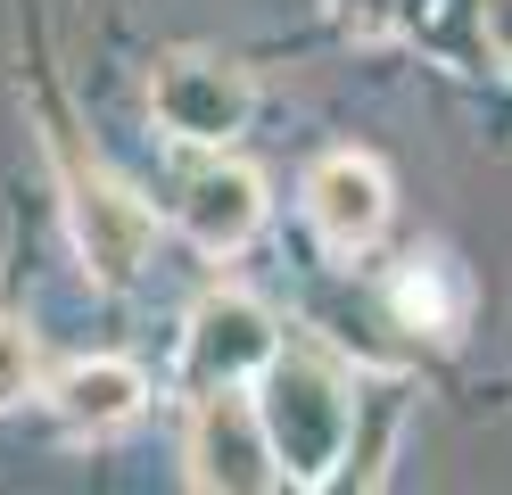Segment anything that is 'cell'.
I'll return each instance as SVG.
<instances>
[{
  "mask_svg": "<svg viewBox=\"0 0 512 495\" xmlns=\"http://www.w3.org/2000/svg\"><path fill=\"white\" fill-rule=\"evenodd\" d=\"M265 429L281 454V479H331L356 446V396L323 355H273L265 363Z\"/></svg>",
  "mask_w": 512,
  "mask_h": 495,
  "instance_id": "6da1fadb",
  "label": "cell"
},
{
  "mask_svg": "<svg viewBox=\"0 0 512 495\" xmlns=\"http://www.w3.org/2000/svg\"><path fill=\"white\" fill-rule=\"evenodd\" d=\"M67 223H75V256L91 264V281H108V289L141 281V264L157 248V215L108 174V165L67 157Z\"/></svg>",
  "mask_w": 512,
  "mask_h": 495,
  "instance_id": "7a4b0ae2",
  "label": "cell"
},
{
  "mask_svg": "<svg viewBox=\"0 0 512 495\" xmlns=\"http://www.w3.org/2000/svg\"><path fill=\"white\" fill-rule=\"evenodd\" d=\"M273 355H281V330H273L265 306H256V297H240V289L207 297V306L190 314V330H182V380L207 388V396L256 380Z\"/></svg>",
  "mask_w": 512,
  "mask_h": 495,
  "instance_id": "277c9868",
  "label": "cell"
},
{
  "mask_svg": "<svg viewBox=\"0 0 512 495\" xmlns=\"http://www.w3.org/2000/svg\"><path fill=\"white\" fill-rule=\"evenodd\" d=\"M190 487H223V495H265L281 487V454L265 405H248L240 388H215L199 421H190Z\"/></svg>",
  "mask_w": 512,
  "mask_h": 495,
  "instance_id": "3957f363",
  "label": "cell"
},
{
  "mask_svg": "<svg viewBox=\"0 0 512 495\" xmlns=\"http://www.w3.org/2000/svg\"><path fill=\"white\" fill-rule=\"evenodd\" d=\"M256 223H265V182H256L248 165H207V174H190V190H182V231H190L207 256L248 248Z\"/></svg>",
  "mask_w": 512,
  "mask_h": 495,
  "instance_id": "52a82bcc",
  "label": "cell"
},
{
  "mask_svg": "<svg viewBox=\"0 0 512 495\" xmlns=\"http://www.w3.org/2000/svg\"><path fill=\"white\" fill-rule=\"evenodd\" d=\"M306 223L323 231L331 248H372L380 223H389V174L364 149H331L306 174Z\"/></svg>",
  "mask_w": 512,
  "mask_h": 495,
  "instance_id": "8992f818",
  "label": "cell"
},
{
  "mask_svg": "<svg viewBox=\"0 0 512 495\" xmlns=\"http://www.w3.org/2000/svg\"><path fill=\"white\" fill-rule=\"evenodd\" d=\"M488 42L496 58H512V0H488Z\"/></svg>",
  "mask_w": 512,
  "mask_h": 495,
  "instance_id": "7c38bea8",
  "label": "cell"
},
{
  "mask_svg": "<svg viewBox=\"0 0 512 495\" xmlns=\"http://www.w3.org/2000/svg\"><path fill=\"white\" fill-rule=\"evenodd\" d=\"M50 396H58V413H67L75 429L100 438V429H124V421L149 405V380L133 372V363H116V355H91V363H67Z\"/></svg>",
  "mask_w": 512,
  "mask_h": 495,
  "instance_id": "ba28073f",
  "label": "cell"
},
{
  "mask_svg": "<svg viewBox=\"0 0 512 495\" xmlns=\"http://www.w3.org/2000/svg\"><path fill=\"white\" fill-rule=\"evenodd\" d=\"M25 388H34V339H25L17 322H0V413H9Z\"/></svg>",
  "mask_w": 512,
  "mask_h": 495,
  "instance_id": "9c48e42d",
  "label": "cell"
},
{
  "mask_svg": "<svg viewBox=\"0 0 512 495\" xmlns=\"http://www.w3.org/2000/svg\"><path fill=\"white\" fill-rule=\"evenodd\" d=\"M339 33H356V42H380V33L397 25V0H331Z\"/></svg>",
  "mask_w": 512,
  "mask_h": 495,
  "instance_id": "8fae6325",
  "label": "cell"
},
{
  "mask_svg": "<svg viewBox=\"0 0 512 495\" xmlns=\"http://www.w3.org/2000/svg\"><path fill=\"white\" fill-rule=\"evenodd\" d=\"M149 108L174 141H199V149H223L232 132L248 124V75L223 58H166L149 75Z\"/></svg>",
  "mask_w": 512,
  "mask_h": 495,
  "instance_id": "5b68a950",
  "label": "cell"
},
{
  "mask_svg": "<svg viewBox=\"0 0 512 495\" xmlns=\"http://www.w3.org/2000/svg\"><path fill=\"white\" fill-rule=\"evenodd\" d=\"M397 306H405V322H422V330H446L455 314L438 306V264H413V273L397 281Z\"/></svg>",
  "mask_w": 512,
  "mask_h": 495,
  "instance_id": "30bf717a",
  "label": "cell"
}]
</instances>
